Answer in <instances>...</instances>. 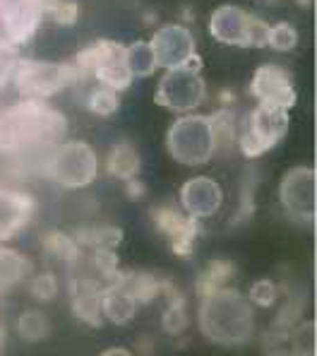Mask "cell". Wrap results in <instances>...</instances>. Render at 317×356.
Listing matches in <instances>:
<instances>
[{
  "label": "cell",
  "instance_id": "1",
  "mask_svg": "<svg viewBox=\"0 0 317 356\" xmlns=\"http://www.w3.org/2000/svg\"><path fill=\"white\" fill-rule=\"evenodd\" d=\"M67 135V118L44 99H22L0 113V154L22 156L58 145Z\"/></svg>",
  "mask_w": 317,
  "mask_h": 356
},
{
  "label": "cell",
  "instance_id": "2",
  "mask_svg": "<svg viewBox=\"0 0 317 356\" xmlns=\"http://www.w3.org/2000/svg\"><path fill=\"white\" fill-rule=\"evenodd\" d=\"M200 332L209 342L221 347H238L252 339L255 334V311L246 294L238 289H221L200 296V313H197Z\"/></svg>",
  "mask_w": 317,
  "mask_h": 356
},
{
  "label": "cell",
  "instance_id": "3",
  "mask_svg": "<svg viewBox=\"0 0 317 356\" xmlns=\"http://www.w3.org/2000/svg\"><path fill=\"white\" fill-rule=\"evenodd\" d=\"M169 154L183 166H202L216 154L209 116H180L166 133Z\"/></svg>",
  "mask_w": 317,
  "mask_h": 356
},
{
  "label": "cell",
  "instance_id": "4",
  "mask_svg": "<svg viewBox=\"0 0 317 356\" xmlns=\"http://www.w3.org/2000/svg\"><path fill=\"white\" fill-rule=\"evenodd\" d=\"M96 152L82 140L60 143L46 159V176L63 188H87L96 181Z\"/></svg>",
  "mask_w": 317,
  "mask_h": 356
},
{
  "label": "cell",
  "instance_id": "5",
  "mask_svg": "<svg viewBox=\"0 0 317 356\" xmlns=\"http://www.w3.org/2000/svg\"><path fill=\"white\" fill-rule=\"evenodd\" d=\"M82 75L72 63H44V60H27L19 58L15 70V87L19 97L24 99H49L58 94L60 89L80 82Z\"/></svg>",
  "mask_w": 317,
  "mask_h": 356
},
{
  "label": "cell",
  "instance_id": "6",
  "mask_svg": "<svg viewBox=\"0 0 317 356\" xmlns=\"http://www.w3.org/2000/svg\"><path fill=\"white\" fill-rule=\"evenodd\" d=\"M269 24L252 17L238 5H221L212 13L209 34L214 41L238 49H262L267 46Z\"/></svg>",
  "mask_w": 317,
  "mask_h": 356
},
{
  "label": "cell",
  "instance_id": "7",
  "mask_svg": "<svg viewBox=\"0 0 317 356\" xmlns=\"http://www.w3.org/2000/svg\"><path fill=\"white\" fill-rule=\"evenodd\" d=\"M289 133V111L279 106L257 104V108L250 111L243 130H238L236 143L241 147L243 156L255 159L279 145Z\"/></svg>",
  "mask_w": 317,
  "mask_h": 356
},
{
  "label": "cell",
  "instance_id": "8",
  "mask_svg": "<svg viewBox=\"0 0 317 356\" xmlns=\"http://www.w3.org/2000/svg\"><path fill=\"white\" fill-rule=\"evenodd\" d=\"M207 82L202 80L200 70L190 65H180L173 70H166V75L159 80L154 102L161 108H169L175 113H190L205 104Z\"/></svg>",
  "mask_w": 317,
  "mask_h": 356
},
{
  "label": "cell",
  "instance_id": "9",
  "mask_svg": "<svg viewBox=\"0 0 317 356\" xmlns=\"http://www.w3.org/2000/svg\"><path fill=\"white\" fill-rule=\"evenodd\" d=\"M317 176L310 166H293L279 186V200L295 224H313L317 212Z\"/></svg>",
  "mask_w": 317,
  "mask_h": 356
},
{
  "label": "cell",
  "instance_id": "10",
  "mask_svg": "<svg viewBox=\"0 0 317 356\" xmlns=\"http://www.w3.org/2000/svg\"><path fill=\"white\" fill-rule=\"evenodd\" d=\"M250 94L257 99V104H267V106H279L289 111L295 106V87L291 80L289 70L274 63H264L255 70L250 82Z\"/></svg>",
  "mask_w": 317,
  "mask_h": 356
},
{
  "label": "cell",
  "instance_id": "11",
  "mask_svg": "<svg viewBox=\"0 0 317 356\" xmlns=\"http://www.w3.org/2000/svg\"><path fill=\"white\" fill-rule=\"evenodd\" d=\"M149 46L157 58V67H166V70L185 65L197 54L192 31L183 24H166V27L157 29Z\"/></svg>",
  "mask_w": 317,
  "mask_h": 356
},
{
  "label": "cell",
  "instance_id": "12",
  "mask_svg": "<svg viewBox=\"0 0 317 356\" xmlns=\"http://www.w3.org/2000/svg\"><path fill=\"white\" fill-rule=\"evenodd\" d=\"M152 219L159 232L171 241V250L180 258H188L192 243L202 232L200 219L190 217L188 212H178L175 207H154Z\"/></svg>",
  "mask_w": 317,
  "mask_h": 356
},
{
  "label": "cell",
  "instance_id": "13",
  "mask_svg": "<svg viewBox=\"0 0 317 356\" xmlns=\"http://www.w3.org/2000/svg\"><path fill=\"white\" fill-rule=\"evenodd\" d=\"M44 10L36 0H0V19L3 29L12 44L22 46L39 31Z\"/></svg>",
  "mask_w": 317,
  "mask_h": 356
},
{
  "label": "cell",
  "instance_id": "14",
  "mask_svg": "<svg viewBox=\"0 0 317 356\" xmlns=\"http://www.w3.org/2000/svg\"><path fill=\"white\" fill-rule=\"evenodd\" d=\"M221 202H223V191L214 178L195 176L190 181H185L183 188H180V205L195 219L214 217L221 209Z\"/></svg>",
  "mask_w": 317,
  "mask_h": 356
},
{
  "label": "cell",
  "instance_id": "15",
  "mask_svg": "<svg viewBox=\"0 0 317 356\" xmlns=\"http://www.w3.org/2000/svg\"><path fill=\"white\" fill-rule=\"evenodd\" d=\"M36 212V200L29 193L0 188V241L17 236Z\"/></svg>",
  "mask_w": 317,
  "mask_h": 356
},
{
  "label": "cell",
  "instance_id": "16",
  "mask_svg": "<svg viewBox=\"0 0 317 356\" xmlns=\"http://www.w3.org/2000/svg\"><path fill=\"white\" fill-rule=\"evenodd\" d=\"M101 289H103V284H96V282H89V280L70 282L72 316L89 327H101V323H103Z\"/></svg>",
  "mask_w": 317,
  "mask_h": 356
},
{
  "label": "cell",
  "instance_id": "17",
  "mask_svg": "<svg viewBox=\"0 0 317 356\" xmlns=\"http://www.w3.org/2000/svg\"><path fill=\"white\" fill-rule=\"evenodd\" d=\"M139 303L130 294L126 284H103L101 289V313L113 325H128L137 313Z\"/></svg>",
  "mask_w": 317,
  "mask_h": 356
},
{
  "label": "cell",
  "instance_id": "18",
  "mask_svg": "<svg viewBox=\"0 0 317 356\" xmlns=\"http://www.w3.org/2000/svg\"><path fill=\"white\" fill-rule=\"evenodd\" d=\"M121 58H126V46H121L118 41H111V39H98L92 46L82 49L80 54L75 56L72 65L77 67V72H80L82 80H85V77L94 75V70H98L101 65L121 60Z\"/></svg>",
  "mask_w": 317,
  "mask_h": 356
},
{
  "label": "cell",
  "instance_id": "19",
  "mask_svg": "<svg viewBox=\"0 0 317 356\" xmlns=\"http://www.w3.org/2000/svg\"><path fill=\"white\" fill-rule=\"evenodd\" d=\"M29 272H32V260L27 255L17 253L8 245H0V294L19 284Z\"/></svg>",
  "mask_w": 317,
  "mask_h": 356
},
{
  "label": "cell",
  "instance_id": "20",
  "mask_svg": "<svg viewBox=\"0 0 317 356\" xmlns=\"http://www.w3.org/2000/svg\"><path fill=\"white\" fill-rule=\"evenodd\" d=\"M106 169H108V174H111L113 178H121V181L135 178L139 174V154H137V149H135L130 143L113 145L111 152H108Z\"/></svg>",
  "mask_w": 317,
  "mask_h": 356
},
{
  "label": "cell",
  "instance_id": "21",
  "mask_svg": "<svg viewBox=\"0 0 317 356\" xmlns=\"http://www.w3.org/2000/svg\"><path fill=\"white\" fill-rule=\"evenodd\" d=\"M161 291L171 294L169 308H166L164 316H161V327H164V332L171 334V337H178V334H183L185 330H188V311H185V298H183V294H178V291H175L171 284H166V282H161Z\"/></svg>",
  "mask_w": 317,
  "mask_h": 356
},
{
  "label": "cell",
  "instance_id": "22",
  "mask_svg": "<svg viewBox=\"0 0 317 356\" xmlns=\"http://www.w3.org/2000/svg\"><path fill=\"white\" fill-rule=\"evenodd\" d=\"M231 277H233V263H228V260H209L195 280L197 296H207L212 291L221 289V286H226V282Z\"/></svg>",
  "mask_w": 317,
  "mask_h": 356
},
{
  "label": "cell",
  "instance_id": "23",
  "mask_svg": "<svg viewBox=\"0 0 317 356\" xmlns=\"http://www.w3.org/2000/svg\"><path fill=\"white\" fill-rule=\"evenodd\" d=\"M126 67L130 70L132 77H149L157 70V58H154V51L147 41H135L126 49Z\"/></svg>",
  "mask_w": 317,
  "mask_h": 356
},
{
  "label": "cell",
  "instance_id": "24",
  "mask_svg": "<svg viewBox=\"0 0 317 356\" xmlns=\"http://www.w3.org/2000/svg\"><path fill=\"white\" fill-rule=\"evenodd\" d=\"M51 332V323H49V316L39 308H29L24 311L22 316L17 318V334L19 339L24 342L34 344V342H44Z\"/></svg>",
  "mask_w": 317,
  "mask_h": 356
},
{
  "label": "cell",
  "instance_id": "25",
  "mask_svg": "<svg viewBox=\"0 0 317 356\" xmlns=\"http://www.w3.org/2000/svg\"><path fill=\"white\" fill-rule=\"evenodd\" d=\"M75 241L85 248H118L123 232L118 227H87L75 234Z\"/></svg>",
  "mask_w": 317,
  "mask_h": 356
},
{
  "label": "cell",
  "instance_id": "26",
  "mask_svg": "<svg viewBox=\"0 0 317 356\" xmlns=\"http://www.w3.org/2000/svg\"><path fill=\"white\" fill-rule=\"evenodd\" d=\"M41 245L49 255L63 260V263H75L80 258V243L75 241V236L65 232H49L41 238Z\"/></svg>",
  "mask_w": 317,
  "mask_h": 356
},
{
  "label": "cell",
  "instance_id": "27",
  "mask_svg": "<svg viewBox=\"0 0 317 356\" xmlns=\"http://www.w3.org/2000/svg\"><path fill=\"white\" fill-rule=\"evenodd\" d=\"M123 284L128 286L137 303H152L161 291V282L152 272H130Z\"/></svg>",
  "mask_w": 317,
  "mask_h": 356
},
{
  "label": "cell",
  "instance_id": "28",
  "mask_svg": "<svg viewBox=\"0 0 317 356\" xmlns=\"http://www.w3.org/2000/svg\"><path fill=\"white\" fill-rule=\"evenodd\" d=\"M94 77L101 82L103 87L113 89V92H126V89H130V85H132V80H135V77L130 75V70L126 67V63H123V58L101 65L98 70H94Z\"/></svg>",
  "mask_w": 317,
  "mask_h": 356
},
{
  "label": "cell",
  "instance_id": "29",
  "mask_svg": "<svg viewBox=\"0 0 317 356\" xmlns=\"http://www.w3.org/2000/svg\"><path fill=\"white\" fill-rule=\"evenodd\" d=\"M121 106V99H118V92L108 87H96L89 92V99H87V108H89L94 116H101V118H108L118 111Z\"/></svg>",
  "mask_w": 317,
  "mask_h": 356
},
{
  "label": "cell",
  "instance_id": "30",
  "mask_svg": "<svg viewBox=\"0 0 317 356\" xmlns=\"http://www.w3.org/2000/svg\"><path fill=\"white\" fill-rule=\"evenodd\" d=\"M212 130H214V140H216V149H228L233 143H236V118H233L231 111H219L214 116H209Z\"/></svg>",
  "mask_w": 317,
  "mask_h": 356
},
{
  "label": "cell",
  "instance_id": "31",
  "mask_svg": "<svg viewBox=\"0 0 317 356\" xmlns=\"http://www.w3.org/2000/svg\"><path fill=\"white\" fill-rule=\"evenodd\" d=\"M295 44H298V31H295L293 24L289 22H279L272 24L267 31V46L279 54H286V51H293Z\"/></svg>",
  "mask_w": 317,
  "mask_h": 356
},
{
  "label": "cell",
  "instance_id": "32",
  "mask_svg": "<svg viewBox=\"0 0 317 356\" xmlns=\"http://www.w3.org/2000/svg\"><path fill=\"white\" fill-rule=\"evenodd\" d=\"M291 347H293V354H305V356H313L317 352V330L315 323H300L298 327L291 332Z\"/></svg>",
  "mask_w": 317,
  "mask_h": 356
},
{
  "label": "cell",
  "instance_id": "33",
  "mask_svg": "<svg viewBox=\"0 0 317 356\" xmlns=\"http://www.w3.org/2000/svg\"><path fill=\"white\" fill-rule=\"evenodd\" d=\"M19 63V49L10 39H0V89L10 85Z\"/></svg>",
  "mask_w": 317,
  "mask_h": 356
},
{
  "label": "cell",
  "instance_id": "34",
  "mask_svg": "<svg viewBox=\"0 0 317 356\" xmlns=\"http://www.w3.org/2000/svg\"><path fill=\"white\" fill-rule=\"evenodd\" d=\"M29 294L39 303H51L58 294V280L53 272H39L29 284Z\"/></svg>",
  "mask_w": 317,
  "mask_h": 356
},
{
  "label": "cell",
  "instance_id": "35",
  "mask_svg": "<svg viewBox=\"0 0 317 356\" xmlns=\"http://www.w3.org/2000/svg\"><path fill=\"white\" fill-rule=\"evenodd\" d=\"M277 296H279V286L274 284L272 280H257L252 282L250 291H248V301L252 306H259V308H269L277 303Z\"/></svg>",
  "mask_w": 317,
  "mask_h": 356
},
{
  "label": "cell",
  "instance_id": "36",
  "mask_svg": "<svg viewBox=\"0 0 317 356\" xmlns=\"http://www.w3.org/2000/svg\"><path fill=\"white\" fill-rule=\"evenodd\" d=\"M51 15H53V19L58 24L72 27L77 22V17H80V8H77L75 0H58V5L51 10Z\"/></svg>",
  "mask_w": 317,
  "mask_h": 356
},
{
  "label": "cell",
  "instance_id": "37",
  "mask_svg": "<svg viewBox=\"0 0 317 356\" xmlns=\"http://www.w3.org/2000/svg\"><path fill=\"white\" fill-rule=\"evenodd\" d=\"M144 193H147V186H144L137 176L128 178V181H126V195L130 197V200H142Z\"/></svg>",
  "mask_w": 317,
  "mask_h": 356
},
{
  "label": "cell",
  "instance_id": "38",
  "mask_svg": "<svg viewBox=\"0 0 317 356\" xmlns=\"http://www.w3.org/2000/svg\"><path fill=\"white\" fill-rule=\"evenodd\" d=\"M101 354H103V356H130V349H118V347H113V349H103Z\"/></svg>",
  "mask_w": 317,
  "mask_h": 356
},
{
  "label": "cell",
  "instance_id": "39",
  "mask_svg": "<svg viewBox=\"0 0 317 356\" xmlns=\"http://www.w3.org/2000/svg\"><path fill=\"white\" fill-rule=\"evenodd\" d=\"M3 344H5V332H3V327H0V352H3Z\"/></svg>",
  "mask_w": 317,
  "mask_h": 356
},
{
  "label": "cell",
  "instance_id": "40",
  "mask_svg": "<svg viewBox=\"0 0 317 356\" xmlns=\"http://www.w3.org/2000/svg\"><path fill=\"white\" fill-rule=\"evenodd\" d=\"M0 113H3V111H0Z\"/></svg>",
  "mask_w": 317,
  "mask_h": 356
}]
</instances>
